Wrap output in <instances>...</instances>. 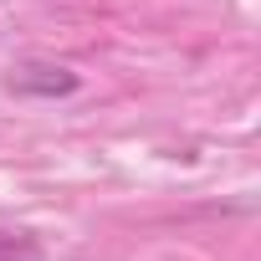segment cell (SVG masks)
<instances>
[{
  "label": "cell",
  "instance_id": "obj_1",
  "mask_svg": "<svg viewBox=\"0 0 261 261\" xmlns=\"http://www.w3.org/2000/svg\"><path fill=\"white\" fill-rule=\"evenodd\" d=\"M16 92H31V97H62V92H77V72L67 67H51V62H31L11 77Z\"/></svg>",
  "mask_w": 261,
  "mask_h": 261
},
{
  "label": "cell",
  "instance_id": "obj_2",
  "mask_svg": "<svg viewBox=\"0 0 261 261\" xmlns=\"http://www.w3.org/2000/svg\"><path fill=\"white\" fill-rule=\"evenodd\" d=\"M0 261H41V246L31 236H0Z\"/></svg>",
  "mask_w": 261,
  "mask_h": 261
}]
</instances>
